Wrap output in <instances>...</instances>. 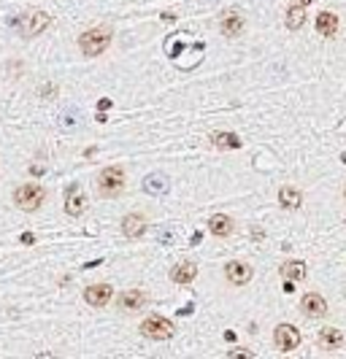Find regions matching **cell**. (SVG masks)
<instances>
[{
	"mask_svg": "<svg viewBox=\"0 0 346 359\" xmlns=\"http://www.w3.org/2000/svg\"><path fill=\"white\" fill-rule=\"evenodd\" d=\"M111 27L106 25H98V27H90L87 33L78 35V49H81L87 57H98V54H103L108 46H111Z\"/></svg>",
	"mask_w": 346,
	"mask_h": 359,
	"instance_id": "cell-1",
	"label": "cell"
},
{
	"mask_svg": "<svg viewBox=\"0 0 346 359\" xmlns=\"http://www.w3.org/2000/svg\"><path fill=\"white\" fill-rule=\"evenodd\" d=\"M173 332H176V327H173V322H168L165 316H146L144 322H141V335L149 340H170Z\"/></svg>",
	"mask_w": 346,
	"mask_h": 359,
	"instance_id": "cell-2",
	"label": "cell"
},
{
	"mask_svg": "<svg viewBox=\"0 0 346 359\" xmlns=\"http://www.w3.org/2000/svg\"><path fill=\"white\" fill-rule=\"evenodd\" d=\"M14 202H17V208L33 214V211L44 206V189L38 184H22L14 189Z\"/></svg>",
	"mask_w": 346,
	"mask_h": 359,
	"instance_id": "cell-3",
	"label": "cell"
},
{
	"mask_svg": "<svg viewBox=\"0 0 346 359\" xmlns=\"http://www.w3.org/2000/svg\"><path fill=\"white\" fill-rule=\"evenodd\" d=\"M49 22H52V17L46 11L30 9V11H25L19 17V33L25 35V38H35L38 33H44V30L49 27Z\"/></svg>",
	"mask_w": 346,
	"mask_h": 359,
	"instance_id": "cell-4",
	"label": "cell"
},
{
	"mask_svg": "<svg viewBox=\"0 0 346 359\" xmlns=\"http://www.w3.org/2000/svg\"><path fill=\"white\" fill-rule=\"evenodd\" d=\"M98 189L100 194H106V197H116L122 189H124V170L122 168H103L98 173Z\"/></svg>",
	"mask_w": 346,
	"mask_h": 359,
	"instance_id": "cell-5",
	"label": "cell"
},
{
	"mask_svg": "<svg viewBox=\"0 0 346 359\" xmlns=\"http://www.w3.org/2000/svg\"><path fill=\"white\" fill-rule=\"evenodd\" d=\"M273 340H276L279 351H295L300 346V332H297V327H292V324H279L276 332H273Z\"/></svg>",
	"mask_w": 346,
	"mask_h": 359,
	"instance_id": "cell-6",
	"label": "cell"
},
{
	"mask_svg": "<svg viewBox=\"0 0 346 359\" xmlns=\"http://www.w3.org/2000/svg\"><path fill=\"white\" fill-rule=\"evenodd\" d=\"M300 311L309 319H319V316H325L327 314V302L322 294L317 292H309V294H303V300H300Z\"/></svg>",
	"mask_w": 346,
	"mask_h": 359,
	"instance_id": "cell-7",
	"label": "cell"
},
{
	"mask_svg": "<svg viewBox=\"0 0 346 359\" xmlns=\"http://www.w3.org/2000/svg\"><path fill=\"white\" fill-rule=\"evenodd\" d=\"M111 294H114L111 284H92V286L84 289V300L90 302V305H95V308H103V305H108Z\"/></svg>",
	"mask_w": 346,
	"mask_h": 359,
	"instance_id": "cell-8",
	"label": "cell"
},
{
	"mask_svg": "<svg viewBox=\"0 0 346 359\" xmlns=\"http://www.w3.org/2000/svg\"><path fill=\"white\" fill-rule=\"evenodd\" d=\"M251 268L246 262H227L225 265V278L230 281V284H235V286H243V284H249L251 281Z\"/></svg>",
	"mask_w": 346,
	"mask_h": 359,
	"instance_id": "cell-9",
	"label": "cell"
},
{
	"mask_svg": "<svg viewBox=\"0 0 346 359\" xmlns=\"http://www.w3.org/2000/svg\"><path fill=\"white\" fill-rule=\"evenodd\" d=\"M146 232V219L141 214H127L122 219V235L124 238H141Z\"/></svg>",
	"mask_w": 346,
	"mask_h": 359,
	"instance_id": "cell-10",
	"label": "cell"
},
{
	"mask_svg": "<svg viewBox=\"0 0 346 359\" xmlns=\"http://www.w3.org/2000/svg\"><path fill=\"white\" fill-rule=\"evenodd\" d=\"M195 276H198V265L190 262V260L179 262L176 268H173V273H170V278L176 281V284H192Z\"/></svg>",
	"mask_w": 346,
	"mask_h": 359,
	"instance_id": "cell-11",
	"label": "cell"
},
{
	"mask_svg": "<svg viewBox=\"0 0 346 359\" xmlns=\"http://www.w3.org/2000/svg\"><path fill=\"white\" fill-rule=\"evenodd\" d=\"M208 230L214 232L217 238H227V235L235 230V224H233V219H230L227 214H214V216L208 219Z\"/></svg>",
	"mask_w": 346,
	"mask_h": 359,
	"instance_id": "cell-12",
	"label": "cell"
},
{
	"mask_svg": "<svg viewBox=\"0 0 346 359\" xmlns=\"http://www.w3.org/2000/svg\"><path fill=\"white\" fill-rule=\"evenodd\" d=\"M319 346L327 348V351H335L343 346V332L335 330V327H325V330L319 332Z\"/></svg>",
	"mask_w": 346,
	"mask_h": 359,
	"instance_id": "cell-13",
	"label": "cell"
},
{
	"mask_svg": "<svg viewBox=\"0 0 346 359\" xmlns=\"http://www.w3.org/2000/svg\"><path fill=\"white\" fill-rule=\"evenodd\" d=\"M314 25H317V30L325 38H333L335 30H338V17H335V14H330V11H322V14H317Z\"/></svg>",
	"mask_w": 346,
	"mask_h": 359,
	"instance_id": "cell-14",
	"label": "cell"
},
{
	"mask_svg": "<svg viewBox=\"0 0 346 359\" xmlns=\"http://www.w3.org/2000/svg\"><path fill=\"white\" fill-rule=\"evenodd\" d=\"M146 305V294L138 292V289H130V292H122L119 294V308L122 311H138Z\"/></svg>",
	"mask_w": 346,
	"mask_h": 359,
	"instance_id": "cell-15",
	"label": "cell"
},
{
	"mask_svg": "<svg viewBox=\"0 0 346 359\" xmlns=\"http://www.w3.org/2000/svg\"><path fill=\"white\" fill-rule=\"evenodd\" d=\"M279 202H281V208H300L303 206V192L300 189H295V186H281L279 189Z\"/></svg>",
	"mask_w": 346,
	"mask_h": 359,
	"instance_id": "cell-16",
	"label": "cell"
},
{
	"mask_svg": "<svg viewBox=\"0 0 346 359\" xmlns=\"http://www.w3.org/2000/svg\"><path fill=\"white\" fill-rule=\"evenodd\" d=\"M144 189L149 194H165L170 189V181H168V176H162V173H154V176H146L144 178Z\"/></svg>",
	"mask_w": 346,
	"mask_h": 359,
	"instance_id": "cell-17",
	"label": "cell"
},
{
	"mask_svg": "<svg viewBox=\"0 0 346 359\" xmlns=\"http://www.w3.org/2000/svg\"><path fill=\"white\" fill-rule=\"evenodd\" d=\"M211 143L217 149H241V138L233 132H211Z\"/></svg>",
	"mask_w": 346,
	"mask_h": 359,
	"instance_id": "cell-18",
	"label": "cell"
},
{
	"mask_svg": "<svg viewBox=\"0 0 346 359\" xmlns=\"http://www.w3.org/2000/svg\"><path fill=\"white\" fill-rule=\"evenodd\" d=\"M87 211V194L73 192L70 197H65V214L68 216H81Z\"/></svg>",
	"mask_w": 346,
	"mask_h": 359,
	"instance_id": "cell-19",
	"label": "cell"
},
{
	"mask_svg": "<svg viewBox=\"0 0 346 359\" xmlns=\"http://www.w3.org/2000/svg\"><path fill=\"white\" fill-rule=\"evenodd\" d=\"M306 262H297V260H292V262H284L281 265V276H284L287 281H303L306 278Z\"/></svg>",
	"mask_w": 346,
	"mask_h": 359,
	"instance_id": "cell-20",
	"label": "cell"
},
{
	"mask_svg": "<svg viewBox=\"0 0 346 359\" xmlns=\"http://www.w3.org/2000/svg\"><path fill=\"white\" fill-rule=\"evenodd\" d=\"M303 22H306V6H289L287 9V27L289 30H300L303 27Z\"/></svg>",
	"mask_w": 346,
	"mask_h": 359,
	"instance_id": "cell-21",
	"label": "cell"
},
{
	"mask_svg": "<svg viewBox=\"0 0 346 359\" xmlns=\"http://www.w3.org/2000/svg\"><path fill=\"white\" fill-rule=\"evenodd\" d=\"M219 30H222V35H227V38L241 35V30H243V19H241V17H235V14H230V17H225V19H222Z\"/></svg>",
	"mask_w": 346,
	"mask_h": 359,
	"instance_id": "cell-22",
	"label": "cell"
},
{
	"mask_svg": "<svg viewBox=\"0 0 346 359\" xmlns=\"http://www.w3.org/2000/svg\"><path fill=\"white\" fill-rule=\"evenodd\" d=\"M22 243H25V246H33V243H35V235H33V232H25V235H22Z\"/></svg>",
	"mask_w": 346,
	"mask_h": 359,
	"instance_id": "cell-23",
	"label": "cell"
},
{
	"mask_svg": "<svg viewBox=\"0 0 346 359\" xmlns=\"http://www.w3.org/2000/svg\"><path fill=\"white\" fill-rule=\"evenodd\" d=\"M98 108H100V111H108V108H111V100H100V103H98Z\"/></svg>",
	"mask_w": 346,
	"mask_h": 359,
	"instance_id": "cell-24",
	"label": "cell"
},
{
	"mask_svg": "<svg viewBox=\"0 0 346 359\" xmlns=\"http://www.w3.org/2000/svg\"><path fill=\"white\" fill-rule=\"evenodd\" d=\"M230 356H251L249 351H230Z\"/></svg>",
	"mask_w": 346,
	"mask_h": 359,
	"instance_id": "cell-25",
	"label": "cell"
},
{
	"mask_svg": "<svg viewBox=\"0 0 346 359\" xmlns=\"http://www.w3.org/2000/svg\"><path fill=\"white\" fill-rule=\"evenodd\" d=\"M297 3H300V6H309V3H311V0H297Z\"/></svg>",
	"mask_w": 346,
	"mask_h": 359,
	"instance_id": "cell-26",
	"label": "cell"
}]
</instances>
